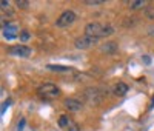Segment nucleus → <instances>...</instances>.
Listing matches in <instances>:
<instances>
[{
    "mask_svg": "<svg viewBox=\"0 0 154 131\" xmlns=\"http://www.w3.org/2000/svg\"><path fill=\"white\" fill-rule=\"evenodd\" d=\"M85 34L96 37V39H100V37H106V36L114 34V28L111 25H102V23H97V22H91L85 26Z\"/></svg>",
    "mask_w": 154,
    "mask_h": 131,
    "instance_id": "f257e3e1",
    "label": "nucleus"
},
{
    "mask_svg": "<svg viewBox=\"0 0 154 131\" xmlns=\"http://www.w3.org/2000/svg\"><path fill=\"white\" fill-rule=\"evenodd\" d=\"M37 94L43 100H53V99H57L60 96V89L54 83L46 82V83H42L37 88Z\"/></svg>",
    "mask_w": 154,
    "mask_h": 131,
    "instance_id": "f03ea898",
    "label": "nucleus"
},
{
    "mask_svg": "<svg viewBox=\"0 0 154 131\" xmlns=\"http://www.w3.org/2000/svg\"><path fill=\"white\" fill-rule=\"evenodd\" d=\"M83 99L88 105H93V107H96V105H99L102 102V99H103V94H102V91L96 86H89L83 91Z\"/></svg>",
    "mask_w": 154,
    "mask_h": 131,
    "instance_id": "7ed1b4c3",
    "label": "nucleus"
},
{
    "mask_svg": "<svg viewBox=\"0 0 154 131\" xmlns=\"http://www.w3.org/2000/svg\"><path fill=\"white\" fill-rule=\"evenodd\" d=\"M74 22H75L74 11L68 9V11H63L62 14L59 16V19L56 20V26H57V28H68V26L72 25Z\"/></svg>",
    "mask_w": 154,
    "mask_h": 131,
    "instance_id": "20e7f679",
    "label": "nucleus"
},
{
    "mask_svg": "<svg viewBox=\"0 0 154 131\" xmlns=\"http://www.w3.org/2000/svg\"><path fill=\"white\" fill-rule=\"evenodd\" d=\"M97 40H99V39L85 34V36H82V37H79V39H75V40H74V46H75L77 49H88V48L94 46V45L97 43Z\"/></svg>",
    "mask_w": 154,
    "mask_h": 131,
    "instance_id": "39448f33",
    "label": "nucleus"
},
{
    "mask_svg": "<svg viewBox=\"0 0 154 131\" xmlns=\"http://www.w3.org/2000/svg\"><path fill=\"white\" fill-rule=\"evenodd\" d=\"M3 22V28H2V34L3 37L6 39V40H12V39H17L20 34H19V30H17V26L14 23H9V22Z\"/></svg>",
    "mask_w": 154,
    "mask_h": 131,
    "instance_id": "423d86ee",
    "label": "nucleus"
},
{
    "mask_svg": "<svg viewBox=\"0 0 154 131\" xmlns=\"http://www.w3.org/2000/svg\"><path fill=\"white\" fill-rule=\"evenodd\" d=\"M8 52L11 56H16V57H23L26 59L32 54V49L29 46H25V45H16V46H11L8 49Z\"/></svg>",
    "mask_w": 154,
    "mask_h": 131,
    "instance_id": "0eeeda50",
    "label": "nucleus"
},
{
    "mask_svg": "<svg viewBox=\"0 0 154 131\" xmlns=\"http://www.w3.org/2000/svg\"><path fill=\"white\" fill-rule=\"evenodd\" d=\"M63 105H65V108L71 113H77L79 110H82V102L77 100V99H66L63 102Z\"/></svg>",
    "mask_w": 154,
    "mask_h": 131,
    "instance_id": "6e6552de",
    "label": "nucleus"
},
{
    "mask_svg": "<svg viewBox=\"0 0 154 131\" xmlns=\"http://www.w3.org/2000/svg\"><path fill=\"white\" fill-rule=\"evenodd\" d=\"M46 70L53 71V73H60V74H63V73H74L75 71L74 68L63 67V65H46Z\"/></svg>",
    "mask_w": 154,
    "mask_h": 131,
    "instance_id": "1a4fd4ad",
    "label": "nucleus"
},
{
    "mask_svg": "<svg viewBox=\"0 0 154 131\" xmlns=\"http://www.w3.org/2000/svg\"><path fill=\"white\" fill-rule=\"evenodd\" d=\"M128 85L125 83V82H117L114 85V88H112V93L116 94V96H125L126 93H128Z\"/></svg>",
    "mask_w": 154,
    "mask_h": 131,
    "instance_id": "9d476101",
    "label": "nucleus"
},
{
    "mask_svg": "<svg viewBox=\"0 0 154 131\" xmlns=\"http://www.w3.org/2000/svg\"><path fill=\"white\" fill-rule=\"evenodd\" d=\"M100 49H102V52H105V54H114V52L119 49V45L116 42H106V43L102 45Z\"/></svg>",
    "mask_w": 154,
    "mask_h": 131,
    "instance_id": "9b49d317",
    "label": "nucleus"
},
{
    "mask_svg": "<svg viewBox=\"0 0 154 131\" xmlns=\"http://www.w3.org/2000/svg\"><path fill=\"white\" fill-rule=\"evenodd\" d=\"M128 5H130V9H142V8L148 6V2L146 0H133Z\"/></svg>",
    "mask_w": 154,
    "mask_h": 131,
    "instance_id": "f8f14e48",
    "label": "nucleus"
},
{
    "mask_svg": "<svg viewBox=\"0 0 154 131\" xmlns=\"http://www.w3.org/2000/svg\"><path fill=\"white\" fill-rule=\"evenodd\" d=\"M69 123H71V119H69L66 114H63V116L59 117V126H60V128H68Z\"/></svg>",
    "mask_w": 154,
    "mask_h": 131,
    "instance_id": "ddd939ff",
    "label": "nucleus"
},
{
    "mask_svg": "<svg viewBox=\"0 0 154 131\" xmlns=\"http://www.w3.org/2000/svg\"><path fill=\"white\" fill-rule=\"evenodd\" d=\"M143 11H145V16H146L149 20H154V8H152V6H149V5H148Z\"/></svg>",
    "mask_w": 154,
    "mask_h": 131,
    "instance_id": "4468645a",
    "label": "nucleus"
},
{
    "mask_svg": "<svg viewBox=\"0 0 154 131\" xmlns=\"http://www.w3.org/2000/svg\"><path fill=\"white\" fill-rule=\"evenodd\" d=\"M16 5L20 9H28L29 8V2H28V0H19V2H16Z\"/></svg>",
    "mask_w": 154,
    "mask_h": 131,
    "instance_id": "2eb2a0df",
    "label": "nucleus"
},
{
    "mask_svg": "<svg viewBox=\"0 0 154 131\" xmlns=\"http://www.w3.org/2000/svg\"><path fill=\"white\" fill-rule=\"evenodd\" d=\"M85 3L89 5V6H99V5H103L105 2H103V0H86Z\"/></svg>",
    "mask_w": 154,
    "mask_h": 131,
    "instance_id": "dca6fc26",
    "label": "nucleus"
},
{
    "mask_svg": "<svg viewBox=\"0 0 154 131\" xmlns=\"http://www.w3.org/2000/svg\"><path fill=\"white\" fill-rule=\"evenodd\" d=\"M19 37H20V40H22V42H28L29 39H31V34H29L28 31H22Z\"/></svg>",
    "mask_w": 154,
    "mask_h": 131,
    "instance_id": "f3484780",
    "label": "nucleus"
},
{
    "mask_svg": "<svg viewBox=\"0 0 154 131\" xmlns=\"http://www.w3.org/2000/svg\"><path fill=\"white\" fill-rule=\"evenodd\" d=\"M68 131H80V126L77 125L75 122L71 120V123H69V126H68Z\"/></svg>",
    "mask_w": 154,
    "mask_h": 131,
    "instance_id": "a211bd4d",
    "label": "nucleus"
},
{
    "mask_svg": "<svg viewBox=\"0 0 154 131\" xmlns=\"http://www.w3.org/2000/svg\"><path fill=\"white\" fill-rule=\"evenodd\" d=\"M25 125H26V120H25V119H20V123L17 125V131H23Z\"/></svg>",
    "mask_w": 154,
    "mask_h": 131,
    "instance_id": "6ab92c4d",
    "label": "nucleus"
},
{
    "mask_svg": "<svg viewBox=\"0 0 154 131\" xmlns=\"http://www.w3.org/2000/svg\"><path fill=\"white\" fill-rule=\"evenodd\" d=\"M0 6H2L3 11H6V9H9V2H5V0H2V2H0Z\"/></svg>",
    "mask_w": 154,
    "mask_h": 131,
    "instance_id": "aec40b11",
    "label": "nucleus"
},
{
    "mask_svg": "<svg viewBox=\"0 0 154 131\" xmlns=\"http://www.w3.org/2000/svg\"><path fill=\"white\" fill-rule=\"evenodd\" d=\"M9 105H11V102H9V100H8V102H3V105H2V114L6 111V108L9 107Z\"/></svg>",
    "mask_w": 154,
    "mask_h": 131,
    "instance_id": "412c9836",
    "label": "nucleus"
},
{
    "mask_svg": "<svg viewBox=\"0 0 154 131\" xmlns=\"http://www.w3.org/2000/svg\"><path fill=\"white\" fill-rule=\"evenodd\" d=\"M148 34H149L151 37H154V25H152V26H149V28H148Z\"/></svg>",
    "mask_w": 154,
    "mask_h": 131,
    "instance_id": "4be33fe9",
    "label": "nucleus"
},
{
    "mask_svg": "<svg viewBox=\"0 0 154 131\" xmlns=\"http://www.w3.org/2000/svg\"><path fill=\"white\" fill-rule=\"evenodd\" d=\"M142 59H143V62H145V63H146V65H148V63H149V62H151V60H149V57H148V56H143V57H142Z\"/></svg>",
    "mask_w": 154,
    "mask_h": 131,
    "instance_id": "5701e85b",
    "label": "nucleus"
},
{
    "mask_svg": "<svg viewBox=\"0 0 154 131\" xmlns=\"http://www.w3.org/2000/svg\"><path fill=\"white\" fill-rule=\"evenodd\" d=\"M152 102H154V100H152Z\"/></svg>",
    "mask_w": 154,
    "mask_h": 131,
    "instance_id": "b1692460",
    "label": "nucleus"
}]
</instances>
